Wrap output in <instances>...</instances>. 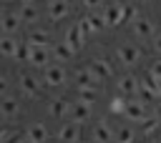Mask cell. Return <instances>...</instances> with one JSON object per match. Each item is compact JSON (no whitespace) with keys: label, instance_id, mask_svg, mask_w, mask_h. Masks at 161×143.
Here are the masks:
<instances>
[{"label":"cell","instance_id":"cell-35","mask_svg":"<svg viewBox=\"0 0 161 143\" xmlns=\"http://www.w3.org/2000/svg\"><path fill=\"white\" fill-rule=\"evenodd\" d=\"M30 3H35V0H20V5H30Z\"/></svg>","mask_w":161,"mask_h":143},{"label":"cell","instance_id":"cell-5","mask_svg":"<svg viewBox=\"0 0 161 143\" xmlns=\"http://www.w3.org/2000/svg\"><path fill=\"white\" fill-rule=\"evenodd\" d=\"M116 88H118V93H121V95H133V93H138L141 83L136 80V75H131V73H123V75L118 78Z\"/></svg>","mask_w":161,"mask_h":143},{"label":"cell","instance_id":"cell-4","mask_svg":"<svg viewBox=\"0 0 161 143\" xmlns=\"http://www.w3.org/2000/svg\"><path fill=\"white\" fill-rule=\"evenodd\" d=\"M68 15H70L68 0H50V3H48V18H50L53 23H60V20L68 18Z\"/></svg>","mask_w":161,"mask_h":143},{"label":"cell","instance_id":"cell-20","mask_svg":"<svg viewBox=\"0 0 161 143\" xmlns=\"http://www.w3.org/2000/svg\"><path fill=\"white\" fill-rule=\"evenodd\" d=\"M28 43L35 45V48H48L50 45V35H48V30H33L28 35Z\"/></svg>","mask_w":161,"mask_h":143},{"label":"cell","instance_id":"cell-8","mask_svg":"<svg viewBox=\"0 0 161 143\" xmlns=\"http://www.w3.org/2000/svg\"><path fill=\"white\" fill-rule=\"evenodd\" d=\"M123 115H126L131 123H141L143 118H148V113H146V103H143V100H131Z\"/></svg>","mask_w":161,"mask_h":143},{"label":"cell","instance_id":"cell-13","mask_svg":"<svg viewBox=\"0 0 161 143\" xmlns=\"http://www.w3.org/2000/svg\"><path fill=\"white\" fill-rule=\"evenodd\" d=\"M48 113H50L53 118H63V115L70 113V103L63 100V98H53V100L48 103Z\"/></svg>","mask_w":161,"mask_h":143},{"label":"cell","instance_id":"cell-18","mask_svg":"<svg viewBox=\"0 0 161 143\" xmlns=\"http://www.w3.org/2000/svg\"><path fill=\"white\" fill-rule=\"evenodd\" d=\"M48 60H50V50H48V48H35V45H33L30 63L38 65V68H48Z\"/></svg>","mask_w":161,"mask_h":143},{"label":"cell","instance_id":"cell-28","mask_svg":"<svg viewBox=\"0 0 161 143\" xmlns=\"http://www.w3.org/2000/svg\"><path fill=\"white\" fill-rule=\"evenodd\" d=\"M118 143H133V130L131 128H121L118 130Z\"/></svg>","mask_w":161,"mask_h":143},{"label":"cell","instance_id":"cell-17","mask_svg":"<svg viewBox=\"0 0 161 143\" xmlns=\"http://www.w3.org/2000/svg\"><path fill=\"white\" fill-rule=\"evenodd\" d=\"M88 68H91V70H93L98 78H111V75H113V68H111V63H108V60H103V58H96V60H93Z\"/></svg>","mask_w":161,"mask_h":143},{"label":"cell","instance_id":"cell-31","mask_svg":"<svg viewBox=\"0 0 161 143\" xmlns=\"http://www.w3.org/2000/svg\"><path fill=\"white\" fill-rule=\"evenodd\" d=\"M151 75H156V78H161V60H156L153 65H151V70H148Z\"/></svg>","mask_w":161,"mask_h":143},{"label":"cell","instance_id":"cell-34","mask_svg":"<svg viewBox=\"0 0 161 143\" xmlns=\"http://www.w3.org/2000/svg\"><path fill=\"white\" fill-rule=\"evenodd\" d=\"M15 143H33V140H30V138H28V135H25V138H18V140H15Z\"/></svg>","mask_w":161,"mask_h":143},{"label":"cell","instance_id":"cell-21","mask_svg":"<svg viewBox=\"0 0 161 143\" xmlns=\"http://www.w3.org/2000/svg\"><path fill=\"white\" fill-rule=\"evenodd\" d=\"M138 125H141V135H151V133H156V130H158V125H161V118L153 113V115L143 118Z\"/></svg>","mask_w":161,"mask_h":143},{"label":"cell","instance_id":"cell-9","mask_svg":"<svg viewBox=\"0 0 161 143\" xmlns=\"http://www.w3.org/2000/svg\"><path fill=\"white\" fill-rule=\"evenodd\" d=\"M45 83L53 85V88L63 85V83H65V68H63L60 63H58V65H48V68H45Z\"/></svg>","mask_w":161,"mask_h":143},{"label":"cell","instance_id":"cell-27","mask_svg":"<svg viewBox=\"0 0 161 143\" xmlns=\"http://www.w3.org/2000/svg\"><path fill=\"white\" fill-rule=\"evenodd\" d=\"M30 55H33V45H30V43H20L15 58H20V60H30Z\"/></svg>","mask_w":161,"mask_h":143},{"label":"cell","instance_id":"cell-22","mask_svg":"<svg viewBox=\"0 0 161 143\" xmlns=\"http://www.w3.org/2000/svg\"><path fill=\"white\" fill-rule=\"evenodd\" d=\"M18 43H15V38H10V35H5L3 40H0V55H8V58H13V55H18Z\"/></svg>","mask_w":161,"mask_h":143},{"label":"cell","instance_id":"cell-37","mask_svg":"<svg viewBox=\"0 0 161 143\" xmlns=\"http://www.w3.org/2000/svg\"><path fill=\"white\" fill-rule=\"evenodd\" d=\"M153 143H161V140H153Z\"/></svg>","mask_w":161,"mask_h":143},{"label":"cell","instance_id":"cell-30","mask_svg":"<svg viewBox=\"0 0 161 143\" xmlns=\"http://www.w3.org/2000/svg\"><path fill=\"white\" fill-rule=\"evenodd\" d=\"M83 5H86L88 10H96V8H101V5H103V0H83Z\"/></svg>","mask_w":161,"mask_h":143},{"label":"cell","instance_id":"cell-38","mask_svg":"<svg viewBox=\"0 0 161 143\" xmlns=\"http://www.w3.org/2000/svg\"><path fill=\"white\" fill-rule=\"evenodd\" d=\"M0 33H3V30H0ZM0 40H3V38H0Z\"/></svg>","mask_w":161,"mask_h":143},{"label":"cell","instance_id":"cell-36","mask_svg":"<svg viewBox=\"0 0 161 143\" xmlns=\"http://www.w3.org/2000/svg\"><path fill=\"white\" fill-rule=\"evenodd\" d=\"M156 115H158V118H161V105H158V108H156Z\"/></svg>","mask_w":161,"mask_h":143},{"label":"cell","instance_id":"cell-39","mask_svg":"<svg viewBox=\"0 0 161 143\" xmlns=\"http://www.w3.org/2000/svg\"><path fill=\"white\" fill-rule=\"evenodd\" d=\"M133 143H136V140H133Z\"/></svg>","mask_w":161,"mask_h":143},{"label":"cell","instance_id":"cell-15","mask_svg":"<svg viewBox=\"0 0 161 143\" xmlns=\"http://www.w3.org/2000/svg\"><path fill=\"white\" fill-rule=\"evenodd\" d=\"M18 110H20V103H18L13 95H3V98H0V115L13 118V115H18Z\"/></svg>","mask_w":161,"mask_h":143},{"label":"cell","instance_id":"cell-26","mask_svg":"<svg viewBox=\"0 0 161 143\" xmlns=\"http://www.w3.org/2000/svg\"><path fill=\"white\" fill-rule=\"evenodd\" d=\"M78 100H83L86 105H93V103H96V90H88V88H78Z\"/></svg>","mask_w":161,"mask_h":143},{"label":"cell","instance_id":"cell-19","mask_svg":"<svg viewBox=\"0 0 161 143\" xmlns=\"http://www.w3.org/2000/svg\"><path fill=\"white\" fill-rule=\"evenodd\" d=\"M28 138H30L33 143H45V140H48V128H45L43 123H33V125L28 128Z\"/></svg>","mask_w":161,"mask_h":143},{"label":"cell","instance_id":"cell-25","mask_svg":"<svg viewBox=\"0 0 161 143\" xmlns=\"http://www.w3.org/2000/svg\"><path fill=\"white\" fill-rule=\"evenodd\" d=\"M126 108H128V100H126V98H123V95L118 93V95H116V98L111 100V110L121 115V113H126Z\"/></svg>","mask_w":161,"mask_h":143},{"label":"cell","instance_id":"cell-16","mask_svg":"<svg viewBox=\"0 0 161 143\" xmlns=\"http://www.w3.org/2000/svg\"><path fill=\"white\" fill-rule=\"evenodd\" d=\"M93 140L96 143H111L113 140V130H111V125L108 123H96V128H93Z\"/></svg>","mask_w":161,"mask_h":143},{"label":"cell","instance_id":"cell-32","mask_svg":"<svg viewBox=\"0 0 161 143\" xmlns=\"http://www.w3.org/2000/svg\"><path fill=\"white\" fill-rule=\"evenodd\" d=\"M153 50H156V53L161 55V33H158V35L153 38Z\"/></svg>","mask_w":161,"mask_h":143},{"label":"cell","instance_id":"cell-10","mask_svg":"<svg viewBox=\"0 0 161 143\" xmlns=\"http://www.w3.org/2000/svg\"><path fill=\"white\" fill-rule=\"evenodd\" d=\"M18 83H20V93H25L28 98H38V93H40V85H38V80H35L30 73H23Z\"/></svg>","mask_w":161,"mask_h":143},{"label":"cell","instance_id":"cell-12","mask_svg":"<svg viewBox=\"0 0 161 143\" xmlns=\"http://www.w3.org/2000/svg\"><path fill=\"white\" fill-rule=\"evenodd\" d=\"M20 23H23V20H20L18 13H3V15H0V30H3V33H15V30L20 28Z\"/></svg>","mask_w":161,"mask_h":143},{"label":"cell","instance_id":"cell-24","mask_svg":"<svg viewBox=\"0 0 161 143\" xmlns=\"http://www.w3.org/2000/svg\"><path fill=\"white\" fill-rule=\"evenodd\" d=\"M73 53H75V50H73L65 40H63V43H58V45L53 48V55H55L60 63H63V60H70V58H73Z\"/></svg>","mask_w":161,"mask_h":143},{"label":"cell","instance_id":"cell-3","mask_svg":"<svg viewBox=\"0 0 161 143\" xmlns=\"http://www.w3.org/2000/svg\"><path fill=\"white\" fill-rule=\"evenodd\" d=\"M58 140L60 143H78L80 140V128H78V123H60V128H58Z\"/></svg>","mask_w":161,"mask_h":143},{"label":"cell","instance_id":"cell-1","mask_svg":"<svg viewBox=\"0 0 161 143\" xmlns=\"http://www.w3.org/2000/svg\"><path fill=\"white\" fill-rule=\"evenodd\" d=\"M141 50L136 48V45H121L118 50H116V58H118V63L121 65H126V68H136L138 63H141Z\"/></svg>","mask_w":161,"mask_h":143},{"label":"cell","instance_id":"cell-33","mask_svg":"<svg viewBox=\"0 0 161 143\" xmlns=\"http://www.w3.org/2000/svg\"><path fill=\"white\" fill-rule=\"evenodd\" d=\"M0 93H3V95H5V93H8V80H5V78H3V75H0Z\"/></svg>","mask_w":161,"mask_h":143},{"label":"cell","instance_id":"cell-29","mask_svg":"<svg viewBox=\"0 0 161 143\" xmlns=\"http://www.w3.org/2000/svg\"><path fill=\"white\" fill-rule=\"evenodd\" d=\"M8 140H13V143H15L18 138L13 135V130H8V128H3V125H0V143H8Z\"/></svg>","mask_w":161,"mask_h":143},{"label":"cell","instance_id":"cell-11","mask_svg":"<svg viewBox=\"0 0 161 143\" xmlns=\"http://www.w3.org/2000/svg\"><path fill=\"white\" fill-rule=\"evenodd\" d=\"M70 118H73V123H86L88 118H91V105H86L83 100H78V103H73L70 105V113H68Z\"/></svg>","mask_w":161,"mask_h":143},{"label":"cell","instance_id":"cell-23","mask_svg":"<svg viewBox=\"0 0 161 143\" xmlns=\"http://www.w3.org/2000/svg\"><path fill=\"white\" fill-rule=\"evenodd\" d=\"M18 15H20L23 23H35V20H38V8H35L33 3H30V5H20Z\"/></svg>","mask_w":161,"mask_h":143},{"label":"cell","instance_id":"cell-6","mask_svg":"<svg viewBox=\"0 0 161 143\" xmlns=\"http://www.w3.org/2000/svg\"><path fill=\"white\" fill-rule=\"evenodd\" d=\"M65 43L73 48V50H80L83 48V43H86V33H83V28L75 23V25H70L68 30H65Z\"/></svg>","mask_w":161,"mask_h":143},{"label":"cell","instance_id":"cell-2","mask_svg":"<svg viewBox=\"0 0 161 143\" xmlns=\"http://www.w3.org/2000/svg\"><path fill=\"white\" fill-rule=\"evenodd\" d=\"M78 25L83 28L86 35H88V33H98L101 28H106V15H103V13H88L86 18L78 20Z\"/></svg>","mask_w":161,"mask_h":143},{"label":"cell","instance_id":"cell-7","mask_svg":"<svg viewBox=\"0 0 161 143\" xmlns=\"http://www.w3.org/2000/svg\"><path fill=\"white\" fill-rule=\"evenodd\" d=\"M98 75L91 70V68H83V70H78L75 73V83H78V88H88V90H96L98 88Z\"/></svg>","mask_w":161,"mask_h":143},{"label":"cell","instance_id":"cell-14","mask_svg":"<svg viewBox=\"0 0 161 143\" xmlns=\"http://www.w3.org/2000/svg\"><path fill=\"white\" fill-rule=\"evenodd\" d=\"M133 33L141 35V38H151V35H153V23H151L148 18H143V15H138V18L133 20Z\"/></svg>","mask_w":161,"mask_h":143}]
</instances>
